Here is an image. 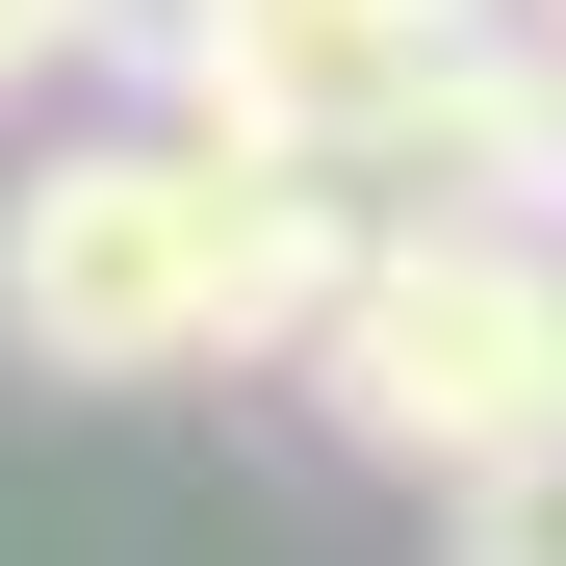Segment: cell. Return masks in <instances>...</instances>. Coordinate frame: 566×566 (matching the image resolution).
Returning a JSON list of instances; mask_svg holds the SVG:
<instances>
[{"mask_svg":"<svg viewBox=\"0 0 566 566\" xmlns=\"http://www.w3.org/2000/svg\"><path fill=\"white\" fill-rule=\"evenodd\" d=\"M490 207H566V27L515 0V155H490Z\"/></svg>","mask_w":566,"mask_h":566,"instance_id":"cell-5","label":"cell"},{"mask_svg":"<svg viewBox=\"0 0 566 566\" xmlns=\"http://www.w3.org/2000/svg\"><path fill=\"white\" fill-rule=\"evenodd\" d=\"M490 52H515V0H207L155 77H180V129H283V155H360V180H463Z\"/></svg>","mask_w":566,"mask_h":566,"instance_id":"cell-3","label":"cell"},{"mask_svg":"<svg viewBox=\"0 0 566 566\" xmlns=\"http://www.w3.org/2000/svg\"><path fill=\"white\" fill-rule=\"evenodd\" d=\"M0 335L27 387H180L207 335V129H77L0 180Z\"/></svg>","mask_w":566,"mask_h":566,"instance_id":"cell-2","label":"cell"},{"mask_svg":"<svg viewBox=\"0 0 566 566\" xmlns=\"http://www.w3.org/2000/svg\"><path fill=\"white\" fill-rule=\"evenodd\" d=\"M310 412L387 490H463L490 438H541L566 412V207H490V180L387 207L360 283H335V335H310Z\"/></svg>","mask_w":566,"mask_h":566,"instance_id":"cell-1","label":"cell"},{"mask_svg":"<svg viewBox=\"0 0 566 566\" xmlns=\"http://www.w3.org/2000/svg\"><path fill=\"white\" fill-rule=\"evenodd\" d=\"M27 77H77V0H0V104H27Z\"/></svg>","mask_w":566,"mask_h":566,"instance_id":"cell-7","label":"cell"},{"mask_svg":"<svg viewBox=\"0 0 566 566\" xmlns=\"http://www.w3.org/2000/svg\"><path fill=\"white\" fill-rule=\"evenodd\" d=\"M180 27H207V0H77V52H129V77H155Z\"/></svg>","mask_w":566,"mask_h":566,"instance_id":"cell-6","label":"cell"},{"mask_svg":"<svg viewBox=\"0 0 566 566\" xmlns=\"http://www.w3.org/2000/svg\"><path fill=\"white\" fill-rule=\"evenodd\" d=\"M541 27H566V0H541Z\"/></svg>","mask_w":566,"mask_h":566,"instance_id":"cell-8","label":"cell"},{"mask_svg":"<svg viewBox=\"0 0 566 566\" xmlns=\"http://www.w3.org/2000/svg\"><path fill=\"white\" fill-rule=\"evenodd\" d=\"M438 566H566V412H541V438H490V463L438 490Z\"/></svg>","mask_w":566,"mask_h":566,"instance_id":"cell-4","label":"cell"}]
</instances>
